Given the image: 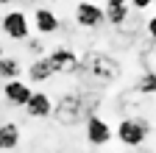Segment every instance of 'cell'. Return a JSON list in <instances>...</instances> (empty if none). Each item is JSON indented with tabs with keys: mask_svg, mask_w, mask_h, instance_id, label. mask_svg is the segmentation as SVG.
<instances>
[{
	"mask_svg": "<svg viewBox=\"0 0 156 153\" xmlns=\"http://www.w3.org/2000/svg\"><path fill=\"white\" fill-rule=\"evenodd\" d=\"M98 103H101V95L95 89H73L64 92L58 103H53L50 117H56L58 125H78L84 123V117H92Z\"/></svg>",
	"mask_w": 156,
	"mask_h": 153,
	"instance_id": "obj_1",
	"label": "cell"
},
{
	"mask_svg": "<svg viewBox=\"0 0 156 153\" xmlns=\"http://www.w3.org/2000/svg\"><path fill=\"white\" fill-rule=\"evenodd\" d=\"M78 72L92 86H109L123 75V67L114 56H109L103 50H87L84 59H78Z\"/></svg>",
	"mask_w": 156,
	"mask_h": 153,
	"instance_id": "obj_2",
	"label": "cell"
},
{
	"mask_svg": "<svg viewBox=\"0 0 156 153\" xmlns=\"http://www.w3.org/2000/svg\"><path fill=\"white\" fill-rule=\"evenodd\" d=\"M112 134H117V139L126 148H140V145H145L148 134H151V123L145 117H123L117 131H112Z\"/></svg>",
	"mask_w": 156,
	"mask_h": 153,
	"instance_id": "obj_3",
	"label": "cell"
},
{
	"mask_svg": "<svg viewBox=\"0 0 156 153\" xmlns=\"http://www.w3.org/2000/svg\"><path fill=\"white\" fill-rule=\"evenodd\" d=\"M3 33L9 36V39H14V42H23V39H28V31H31V23H28V14L25 11H9L6 17H3Z\"/></svg>",
	"mask_w": 156,
	"mask_h": 153,
	"instance_id": "obj_4",
	"label": "cell"
},
{
	"mask_svg": "<svg viewBox=\"0 0 156 153\" xmlns=\"http://www.w3.org/2000/svg\"><path fill=\"white\" fill-rule=\"evenodd\" d=\"M48 61H50L53 75H56V72H62V75H73V72H78V56H75L70 47H62V45H58V47L48 56Z\"/></svg>",
	"mask_w": 156,
	"mask_h": 153,
	"instance_id": "obj_5",
	"label": "cell"
},
{
	"mask_svg": "<svg viewBox=\"0 0 156 153\" xmlns=\"http://www.w3.org/2000/svg\"><path fill=\"white\" fill-rule=\"evenodd\" d=\"M112 125L103 120V117H98V114H92V117H87V142L89 145H109L112 142Z\"/></svg>",
	"mask_w": 156,
	"mask_h": 153,
	"instance_id": "obj_6",
	"label": "cell"
},
{
	"mask_svg": "<svg viewBox=\"0 0 156 153\" xmlns=\"http://www.w3.org/2000/svg\"><path fill=\"white\" fill-rule=\"evenodd\" d=\"M75 23L81 28H98L103 23V9L89 3V0H81V3L75 6Z\"/></svg>",
	"mask_w": 156,
	"mask_h": 153,
	"instance_id": "obj_7",
	"label": "cell"
},
{
	"mask_svg": "<svg viewBox=\"0 0 156 153\" xmlns=\"http://www.w3.org/2000/svg\"><path fill=\"white\" fill-rule=\"evenodd\" d=\"M25 111H28V117H39V120L50 117V111H53L50 95H45V92H31V98L25 100Z\"/></svg>",
	"mask_w": 156,
	"mask_h": 153,
	"instance_id": "obj_8",
	"label": "cell"
},
{
	"mask_svg": "<svg viewBox=\"0 0 156 153\" xmlns=\"http://www.w3.org/2000/svg\"><path fill=\"white\" fill-rule=\"evenodd\" d=\"M31 86L28 84H23L20 78H14V81H6V86H3V98H6V103H11V106H25V100L31 98Z\"/></svg>",
	"mask_w": 156,
	"mask_h": 153,
	"instance_id": "obj_9",
	"label": "cell"
},
{
	"mask_svg": "<svg viewBox=\"0 0 156 153\" xmlns=\"http://www.w3.org/2000/svg\"><path fill=\"white\" fill-rule=\"evenodd\" d=\"M34 28L39 33H56L58 28H62V20H58L50 9H39L36 6V11H34Z\"/></svg>",
	"mask_w": 156,
	"mask_h": 153,
	"instance_id": "obj_10",
	"label": "cell"
},
{
	"mask_svg": "<svg viewBox=\"0 0 156 153\" xmlns=\"http://www.w3.org/2000/svg\"><path fill=\"white\" fill-rule=\"evenodd\" d=\"M28 78H31L34 84H42V81L53 78V70H50L48 56H39V59H34V61H31V67H28Z\"/></svg>",
	"mask_w": 156,
	"mask_h": 153,
	"instance_id": "obj_11",
	"label": "cell"
},
{
	"mask_svg": "<svg viewBox=\"0 0 156 153\" xmlns=\"http://www.w3.org/2000/svg\"><path fill=\"white\" fill-rule=\"evenodd\" d=\"M17 145H20V125L3 123L0 125V150H14Z\"/></svg>",
	"mask_w": 156,
	"mask_h": 153,
	"instance_id": "obj_12",
	"label": "cell"
},
{
	"mask_svg": "<svg viewBox=\"0 0 156 153\" xmlns=\"http://www.w3.org/2000/svg\"><path fill=\"white\" fill-rule=\"evenodd\" d=\"M20 72H23V67L14 56H0V78L14 81V78H20Z\"/></svg>",
	"mask_w": 156,
	"mask_h": 153,
	"instance_id": "obj_13",
	"label": "cell"
},
{
	"mask_svg": "<svg viewBox=\"0 0 156 153\" xmlns=\"http://www.w3.org/2000/svg\"><path fill=\"white\" fill-rule=\"evenodd\" d=\"M136 92L142 95V98H153V92H156V72H142V78L136 81Z\"/></svg>",
	"mask_w": 156,
	"mask_h": 153,
	"instance_id": "obj_14",
	"label": "cell"
},
{
	"mask_svg": "<svg viewBox=\"0 0 156 153\" xmlns=\"http://www.w3.org/2000/svg\"><path fill=\"white\" fill-rule=\"evenodd\" d=\"M28 50L34 53V59H39V56L45 53V42H42V39H31V42H28Z\"/></svg>",
	"mask_w": 156,
	"mask_h": 153,
	"instance_id": "obj_15",
	"label": "cell"
},
{
	"mask_svg": "<svg viewBox=\"0 0 156 153\" xmlns=\"http://www.w3.org/2000/svg\"><path fill=\"white\" fill-rule=\"evenodd\" d=\"M131 6L136 11H145V9H153V0H131Z\"/></svg>",
	"mask_w": 156,
	"mask_h": 153,
	"instance_id": "obj_16",
	"label": "cell"
},
{
	"mask_svg": "<svg viewBox=\"0 0 156 153\" xmlns=\"http://www.w3.org/2000/svg\"><path fill=\"white\" fill-rule=\"evenodd\" d=\"M145 31H148V36H151V42H153V36H156V17L151 14V20L145 23Z\"/></svg>",
	"mask_w": 156,
	"mask_h": 153,
	"instance_id": "obj_17",
	"label": "cell"
},
{
	"mask_svg": "<svg viewBox=\"0 0 156 153\" xmlns=\"http://www.w3.org/2000/svg\"><path fill=\"white\" fill-rule=\"evenodd\" d=\"M117 6H128V0H106V9H117Z\"/></svg>",
	"mask_w": 156,
	"mask_h": 153,
	"instance_id": "obj_18",
	"label": "cell"
},
{
	"mask_svg": "<svg viewBox=\"0 0 156 153\" xmlns=\"http://www.w3.org/2000/svg\"><path fill=\"white\" fill-rule=\"evenodd\" d=\"M0 56H3V45H0Z\"/></svg>",
	"mask_w": 156,
	"mask_h": 153,
	"instance_id": "obj_19",
	"label": "cell"
}]
</instances>
